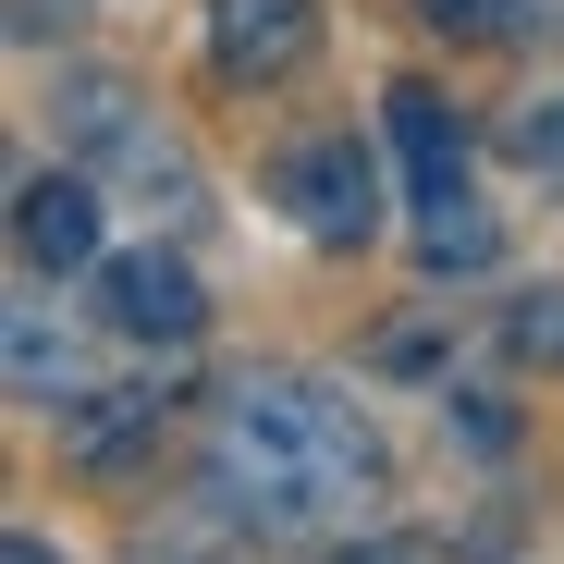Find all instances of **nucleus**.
<instances>
[{
	"label": "nucleus",
	"instance_id": "obj_13",
	"mask_svg": "<svg viewBox=\"0 0 564 564\" xmlns=\"http://www.w3.org/2000/svg\"><path fill=\"white\" fill-rule=\"evenodd\" d=\"M86 0H13V37H50V25H74Z\"/></svg>",
	"mask_w": 564,
	"mask_h": 564
},
{
	"label": "nucleus",
	"instance_id": "obj_8",
	"mask_svg": "<svg viewBox=\"0 0 564 564\" xmlns=\"http://www.w3.org/2000/svg\"><path fill=\"white\" fill-rule=\"evenodd\" d=\"M13 393L25 405H74L86 381H74V344L50 332V307H13Z\"/></svg>",
	"mask_w": 564,
	"mask_h": 564
},
{
	"label": "nucleus",
	"instance_id": "obj_1",
	"mask_svg": "<svg viewBox=\"0 0 564 564\" xmlns=\"http://www.w3.org/2000/svg\"><path fill=\"white\" fill-rule=\"evenodd\" d=\"M209 479L258 528H344L381 491V442H368V417L332 381H307V368H246L221 393V417H209Z\"/></svg>",
	"mask_w": 564,
	"mask_h": 564
},
{
	"label": "nucleus",
	"instance_id": "obj_5",
	"mask_svg": "<svg viewBox=\"0 0 564 564\" xmlns=\"http://www.w3.org/2000/svg\"><path fill=\"white\" fill-rule=\"evenodd\" d=\"M160 405H172V393H148V381H99V393H74V405H62V466L123 479V466L160 442Z\"/></svg>",
	"mask_w": 564,
	"mask_h": 564
},
{
	"label": "nucleus",
	"instance_id": "obj_7",
	"mask_svg": "<svg viewBox=\"0 0 564 564\" xmlns=\"http://www.w3.org/2000/svg\"><path fill=\"white\" fill-rule=\"evenodd\" d=\"M393 148H405V197L417 209H442V197H466V123H454V99L442 86H393Z\"/></svg>",
	"mask_w": 564,
	"mask_h": 564
},
{
	"label": "nucleus",
	"instance_id": "obj_6",
	"mask_svg": "<svg viewBox=\"0 0 564 564\" xmlns=\"http://www.w3.org/2000/svg\"><path fill=\"white\" fill-rule=\"evenodd\" d=\"M13 246H25V270H86L99 258V184L86 172H37L13 197Z\"/></svg>",
	"mask_w": 564,
	"mask_h": 564
},
{
	"label": "nucleus",
	"instance_id": "obj_2",
	"mask_svg": "<svg viewBox=\"0 0 564 564\" xmlns=\"http://www.w3.org/2000/svg\"><path fill=\"white\" fill-rule=\"evenodd\" d=\"M270 197L295 209L307 246H368V234H381V160H368L356 135H307V148H282Z\"/></svg>",
	"mask_w": 564,
	"mask_h": 564
},
{
	"label": "nucleus",
	"instance_id": "obj_10",
	"mask_svg": "<svg viewBox=\"0 0 564 564\" xmlns=\"http://www.w3.org/2000/svg\"><path fill=\"white\" fill-rule=\"evenodd\" d=\"M503 344H516V368H564V282H540V295H516Z\"/></svg>",
	"mask_w": 564,
	"mask_h": 564
},
{
	"label": "nucleus",
	"instance_id": "obj_4",
	"mask_svg": "<svg viewBox=\"0 0 564 564\" xmlns=\"http://www.w3.org/2000/svg\"><path fill=\"white\" fill-rule=\"evenodd\" d=\"M209 50H221V74L282 86V74H307V50H319V0H209Z\"/></svg>",
	"mask_w": 564,
	"mask_h": 564
},
{
	"label": "nucleus",
	"instance_id": "obj_9",
	"mask_svg": "<svg viewBox=\"0 0 564 564\" xmlns=\"http://www.w3.org/2000/svg\"><path fill=\"white\" fill-rule=\"evenodd\" d=\"M491 246H503V234H491V209H466V197H442V209L417 221V258H430V270H479Z\"/></svg>",
	"mask_w": 564,
	"mask_h": 564
},
{
	"label": "nucleus",
	"instance_id": "obj_12",
	"mask_svg": "<svg viewBox=\"0 0 564 564\" xmlns=\"http://www.w3.org/2000/svg\"><path fill=\"white\" fill-rule=\"evenodd\" d=\"M516 160H564V99L552 111H516Z\"/></svg>",
	"mask_w": 564,
	"mask_h": 564
},
{
	"label": "nucleus",
	"instance_id": "obj_14",
	"mask_svg": "<svg viewBox=\"0 0 564 564\" xmlns=\"http://www.w3.org/2000/svg\"><path fill=\"white\" fill-rule=\"evenodd\" d=\"M0 564H50V540H13V552H0Z\"/></svg>",
	"mask_w": 564,
	"mask_h": 564
},
{
	"label": "nucleus",
	"instance_id": "obj_11",
	"mask_svg": "<svg viewBox=\"0 0 564 564\" xmlns=\"http://www.w3.org/2000/svg\"><path fill=\"white\" fill-rule=\"evenodd\" d=\"M417 25H442V37H503L516 0H417Z\"/></svg>",
	"mask_w": 564,
	"mask_h": 564
},
{
	"label": "nucleus",
	"instance_id": "obj_3",
	"mask_svg": "<svg viewBox=\"0 0 564 564\" xmlns=\"http://www.w3.org/2000/svg\"><path fill=\"white\" fill-rule=\"evenodd\" d=\"M99 319L135 332V344H197L209 332V295H197V270L135 246V258H99Z\"/></svg>",
	"mask_w": 564,
	"mask_h": 564
}]
</instances>
